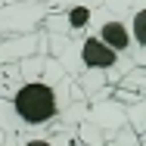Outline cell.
<instances>
[{
  "label": "cell",
  "instance_id": "1",
  "mask_svg": "<svg viewBox=\"0 0 146 146\" xmlns=\"http://www.w3.org/2000/svg\"><path fill=\"white\" fill-rule=\"evenodd\" d=\"M87 112V96L47 53L0 68V127L6 134L72 131Z\"/></svg>",
  "mask_w": 146,
  "mask_h": 146
},
{
  "label": "cell",
  "instance_id": "2",
  "mask_svg": "<svg viewBox=\"0 0 146 146\" xmlns=\"http://www.w3.org/2000/svg\"><path fill=\"white\" fill-rule=\"evenodd\" d=\"M47 56H53L62 65V72L90 96V84L96 81L100 87H112L118 78L134 65L127 56L112 53L93 31H84L81 37H56L50 34L47 40Z\"/></svg>",
  "mask_w": 146,
  "mask_h": 146
},
{
  "label": "cell",
  "instance_id": "3",
  "mask_svg": "<svg viewBox=\"0 0 146 146\" xmlns=\"http://www.w3.org/2000/svg\"><path fill=\"white\" fill-rule=\"evenodd\" d=\"M50 13L44 19V28L56 37H81L90 31L96 9L103 6V0H47Z\"/></svg>",
  "mask_w": 146,
  "mask_h": 146
},
{
  "label": "cell",
  "instance_id": "4",
  "mask_svg": "<svg viewBox=\"0 0 146 146\" xmlns=\"http://www.w3.org/2000/svg\"><path fill=\"white\" fill-rule=\"evenodd\" d=\"M106 9L121 16L131 34V62L146 65V0H103Z\"/></svg>",
  "mask_w": 146,
  "mask_h": 146
},
{
  "label": "cell",
  "instance_id": "5",
  "mask_svg": "<svg viewBox=\"0 0 146 146\" xmlns=\"http://www.w3.org/2000/svg\"><path fill=\"white\" fill-rule=\"evenodd\" d=\"M50 13L47 0H19L0 6V34H28Z\"/></svg>",
  "mask_w": 146,
  "mask_h": 146
},
{
  "label": "cell",
  "instance_id": "6",
  "mask_svg": "<svg viewBox=\"0 0 146 146\" xmlns=\"http://www.w3.org/2000/svg\"><path fill=\"white\" fill-rule=\"evenodd\" d=\"M90 31H93V34H96V37L112 50V53L131 59V34H127V25L121 22V16H115V13L106 9V6H100L96 16H93Z\"/></svg>",
  "mask_w": 146,
  "mask_h": 146
},
{
  "label": "cell",
  "instance_id": "7",
  "mask_svg": "<svg viewBox=\"0 0 146 146\" xmlns=\"http://www.w3.org/2000/svg\"><path fill=\"white\" fill-rule=\"evenodd\" d=\"M3 146H84L72 131H34V134H6Z\"/></svg>",
  "mask_w": 146,
  "mask_h": 146
},
{
  "label": "cell",
  "instance_id": "8",
  "mask_svg": "<svg viewBox=\"0 0 146 146\" xmlns=\"http://www.w3.org/2000/svg\"><path fill=\"white\" fill-rule=\"evenodd\" d=\"M112 90H115V100L121 106H134V103L146 100V65H131L112 84Z\"/></svg>",
  "mask_w": 146,
  "mask_h": 146
},
{
  "label": "cell",
  "instance_id": "9",
  "mask_svg": "<svg viewBox=\"0 0 146 146\" xmlns=\"http://www.w3.org/2000/svg\"><path fill=\"white\" fill-rule=\"evenodd\" d=\"M124 121H127L131 131L137 134V143L146 146V100L134 103V106H124Z\"/></svg>",
  "mask_w": 146,
  "mask_h": 146
},
{
  "label": "cell",
  "instance_id": "10",
  "mask_svg": "<svg viewBox=\"0 0 146 146\" xmlns=\"http://www.w3.org/2000/svg\"><path fill=\"white\" fill-rule=\"evenodd\" d=\"M3 140H6V131H3V127H0V146H3Z\"/></svg>",
  "mask_w": 146,
  "mask_h": 146
},
{
  "label": "cell",
  "instance_id": "11",
  "mask_svg": "<svg viewBox=\"0 0 146 146\" xmlns=\"http://www.w3.org/2000/svg\"><path fill=\"white\" fill-rule=\"evenodd\" d=\"M0 3H19V0H0Z\"/></svg>",
  "mask_w": 146,
  "mask_h": 146
},
{
  "label": "cell",
  "instance_id": "12",
  "mask_svg": "<svg viewBox=\"0 0 146 146\" xmlns=\"http://www.w3.org/2000/svg\"><path fill=\"white\" fill-rule=\"evenodd\" d=\"M0 6H3V3H0Z\"/></svg>",
  "mask_w": 146,
  "mask_h": 146
}]
</instances>
